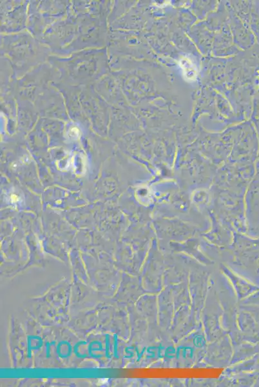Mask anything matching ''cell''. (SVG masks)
<instances>
[{
	"label": "cell",
	"mask_w": 259,
	"mask_h": 387,
	"mask_svg": "<svg viewBox=\"0 0 259 387\" xmlns=\"http://www.w3.org/2000/svg\"><path fill=\"white\" fill-rule=\"evenodd\" d=\"M180 66L183 70L184 77H185L187 81L195 80L197 76V69L190 59H189L188 57H184L181 59L180 60Z\"/></svg>",
	"instance_id": "cell-1"
}]
</instances>
